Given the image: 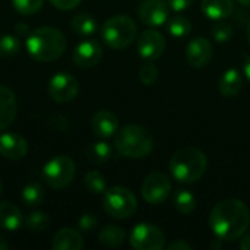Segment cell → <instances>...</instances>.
Instances as JSON below:
<instances>
[{
	"instance_id": "6da1fadb",
	"label": "cell",
	"mask_w": 250,
	"mask_h": 250,
	"mask_svg": "<svg viewBox=\"0 0 250 250\" xmlns=\"http://www.w3.org/2000/svg\"><path fill=\"white\" fill-rule=\"evenodd\" d=\"M250 214L248 207L239 199L218 202L209 215V226L220 240L234 242L248 231Z\"/></svg>"
},
{
	"instance_id": "7a4b0ae2",
	"label": "cell",
	"mask_w": 250,
	"mask_h": 250,
	"mask_svg": "<svg viewBox=\"0 0 250 250\" xmlns=\"http://www.w3.org/2000/svg\"><path fill=\"white\" fill-rule=\"evenodd\" d=\"M67 41L62 31L53 26H40L26 37V51L37 62H53L66 50Z\"/></svg>"
},
{
	"instance_id": "3957f363",
	"label": "cell",
	"mask_w": 250,
	"mask_h": 250,
	"mask_svg": "<svg viewBox=\"0 0 250 250\" xmlns=\"http://www.w3.org/2000/svg\"><path fill=\"white\" fill-rule=\"evenodd\" d=\"M207 170L205 154L193 146L179 149L170 160V171L173 177L182 183L198 182Z\"/></svg>"
},
{
	"instance_id": "277c9868",
	"label": "cell",
	"mask_w": 250,
	"mask_h": 250,
	"mask_svg": "<svg viewBox=\"0 0 250 250\" xmlns=\"http://www.w3.org/2000/svg\"><path fill=\"white\" fill-rule=\"evenodd\" d=\"M116 149L127 158H145L152 151V135L148 129L139 125H127L122 127L114 139Z\"/></svg>"
},
{
	"instance_id": "5b68a950",
	"label": "cell",
	"mask_w": 250,
	"mask_h": 250,
	"mask_svg": "<svg viewBox=\"0 0 250 250\" xmlns=\"http://www.w3.org/2000/svg\"><path fill=\"white\" fill-rule=\"evenodd\" d=\"M136 37V23L127 15H116L107 19L101 28V38L114 50L126 48Z\"/></svg>"
},
{
	"instance_id": "8992f818",
	"label": "cell",
	"mask_w": 250,
	"mask_h": 250,
	"mask_svg": "<svg viewBox=\"0 0 250 250\" xmlns=\"http://www.w3.org/2000/svg\"><path fill=\"white\" fill-rule=\"evenodd\" d=\"M76 176V166L67 155H56L42 167V180L51 189L62 190L67 188Z\"/></svg>"
},
{
	"instance_id": "52a82bcc",
	"label": "cell",
	"mask_w": 250,
	"mask_h": 250,
	"mask_svg": "<svg viewBox=\"0 0 250 250\" xmlns=\"http://www.w3.org/2000/svg\"><path fill=\"white\" fill-rule=\"evenodd\" d=\"M103 207L110 217L126 220L136 212L138 201L136 196L129 189L122 186H114L104 192Z\"/></svg>"
},
{
	"instance_id": "ba28073f",
	"label": "cell",
	"mask_w": 250,
	"mask_h": 250,
	"mask_svg": "<svg viewBox=\"0 0 250 250\" xmlns=\"http://www.w3.org/2000/svg\"><path fill=\"white\" fill-rule=\"evenodd\" d=\"M130 246L136 250H161L166 248L164 233L152 224H138L129 237Z\"/></svg>"
},
{
	"instance_id": "9c48e42d",
	"label": "cell",
	"mask_w": 250,
	"mask_h": 250,
	"mask_svg": "<svg viewBox=\"0 0 250 250\" xmlns=\"http://www.w3.org/2000/svg\"><path fill=\"white\" fill-rule=\"evenodd\" d=\"M78 91H79V83L76 78L66 72L56 73L48 82L50 97L60 104L73 101L78 95Z\"/></svg>"
},
{
	"instance_id": "30bf717a",
	"label": "cell",
	"mask_w": 250,
	"mask_h": 250,
	"mask_svg": "<svg viewBox=\"0 0 250 250\" xmlns=\"http://www.w3.org/2000/svg\"><path fill=\"white\" fill-rule=\"evenodd\" d=\"M171 192V182L164 173H151L142 185V196L151 205L163 204Z\"/></svg>"
},
{
	"instance_id": "8fae6325",
	"label": "cell",
	"mask_w": 250,
	"mask_h": 250,
	"mask_svg": "<svg viewBox=\"0 0 250 250\" xmlns=\"http://www.w3.org/2000/svg\"><path fill=\"white\" fill-rule=\"evenodd\" d=\"M164 48H166V40L155 29H146L138 38V51L141 57L145 60L152 62L158 59L163 54Z\"/></svg>"
},
{
	"instance_id": "7c38bea8",
	"label": "cell",
	"mask_w": 250,
	"mask_h": 250,
	"mask_svg": "<svg viewBox=\"0 0 250 250\" xmlns=\"http://www.w3.org/2000/svg\"><path fill=\"white\" fill-rule=\"evenodd\" d=\"M139 18L148 26H161L168 21V3L164 0H145L139 6Z\"/></svg>"
},
{
	"instance_id": "4fadbf2b",
	"label": "cell",
	"mask_w": 250,
	"mask_h": 250,
	"mask_svg": "<svg viewBox=\"0 0 250 250\" xmlns=\"http://www.w3.org/2000/svg\"><path fill=\"white\" fill-rule=\"evenodd\" d=\"M101 57H103V48L94 40H85L79 42L73 51V62L81 69H91L97 66Z\"/></svg>"
},
{
	"instance_id": "5bb4252c",
	"label": "cell",
	"mask_w": 250,
	"mask_h": 250,
	"mask_svg": "<svg viewBox=\"0 0 250 250\" xmlns=\"http://www.w3.org/2000/svg\"><path fill=\"white\" fill-rule=\"evenodd\" d=\"M214 56V48L212 44L202 37H196L193 38L189 44H188V50H186V57L190 66L193 67H205L211 59Z\"/></svg>"
},
{
	"instance_id": "9a60e30c",
	"label": "cell",
	"mask_w": 250,
	"mask_h": 250,
	"mask_svg": "<svg viewBox=\"0 0 250 250\" xmlns=\"http://www.w3.org/2000/svg\"><path fill=\"white\" fill-rule=\"evenodd\" d=\"M0 154L7 160H22L28 154V142L15 132H4L0 135Z\"/></svg>"
},
{
	"instance_id": "2e32d148",
	"label": "cell",
	"mask_w": 250,
	"mask_h": 250,
	"mask_svg": "<svg viewBox=\"0 0 250 250\" xmlns=\"http://www.w3.org/2000/svg\"><path fill=\"white\" fill-rule=\"evenodd\" d=\"M92 132L103 139L111 138L119 130V120L116 114L110 110H100L92 116L91 120Z\"/></svg>"
},
{
	"instance_id": "e0dca14e",
	"label": "cell",
	"mask_w": 250,
	"mask_h": 250,
	"mask_svg": "<svg viewBox=\"0 0 250 250\" xmlns=\"http://www.w3.org/2000/svg\"><path fill=\"white\" fill-rule=\"evenodd\" d=\"M16 113L18 104L13 91L0 83V132L6 130L13 123Z\"/></svg>"
},
{
	"instance_id": "ac0fdd59",
	"label": "cell",
	"mask_w": 250,
	"mask_h": 250,
	"mask_svg": "<svg viewBox=\"0 0 250 250\" xmlns=\"http://www.w3.org/2000/svg\"><path fill=\"white\" fill-rule=\"evenodd\" d=\"M23 217L18 207L10 202L0 204V227L7 231H16L23 226Z\"/></svg>"
},
{
	"instance_id": "d6986e66",
	"label": "cell",
	"mask_w": 250,
	"mask_h": 250,
	"mask_svg": "<svg viewBox=\"0 0 250 250\" xmlns=\"http://www.w3.org/2000/svg\"><path fill=\"white\" fill-rule=\"evenodd\" d=\"M51 248L54 250H81L83 248V240L76 230L62 229L53 237Z\"/></svg>"
},
{
	"instance_id": "ffe728a7",
	"label": "cell",
	"mask_w": 250,
	"mask_h": 250,
	"mask_svg": "<svg viewBox=\"0 0 250 250\" xmlns=\"http://www.w3.org/2000/svg\"><path fill=\"white\" fill-rule=\"evenodd\" d=\"M242 85H243L242 75L236 69L226 70L218 81V89H220L221 95L227 97V98L236 97L242 91Z\"/></svg>"
},
{
	"instance_id": "44dd1931",
	"label": "cell",
	"mask_w": 250,
	"mask_h": 250,
	"mask_svg": "<svg viewBox=\"0 0 250 250\" xmlns=\"http://www.w3.org/2000/svg\"><path fill=\"white\" fill-rule=\"evenodd\" d=\"M202 10L209 19L229 18L234 10L233 0H202Z\"/></svg>"
},
{
	"instance_id": "7402d4cb",
	"label": "cell",
	"mask_w": 250,
	"mask_h": 250,
	"mask_svg": "<svg viewBox=\"0 0 250 250\" xmlns=\"http://www.w3.org/2000/svg\"><path fill=\"white\" fill-rule=\"evenodd\" d=\"M70 25H72V29L76 34L83 35V37H88V35L95 34L97 32V28H98L97 21L89 13H78V15H75L70 19Z\"/></svg>"
},
{
	"instance_id": "603a6c76",
	"label": "cell",
	"mask_w": 250,
	"mask_h": 250,
	"mask_svg": "<svg viewBox=\"0 0 250 250\" xmlns=\"http://www.w3.org/2000/svg\"><path fill=\"white\" fill-rule=\"evenodd\" d=\"M125 239H126V234L123 229H120L119 226H107L98 234L100 243L107 248H117L123 245Z\"/></svg>"
},
{
	"instance_id": "cb8c5ba5",
	"label": "cell",
	"mask_w": 250,
	"mask_h": 250,
	"mask_svg": "<svg viewBox=\"0 0 250 250\" xmlns=\"http://www.w3.org/2000/svg\"><path fill=\"white\" fill-rule=\"evenodd\" d=\"M21 199L23 201V204L26 207H40L45 199V193H44V189L41 188V185L31 182L23 186V189L21 192Z\"/></svg>"
},
{
	"instance_id": "d4e9b609",
	"label": "cell",
	"mask_w": 250,
	"mask_h": 250,
	"mask_svg": "<svg viewBox=\"0 0 250 250\" xmlns=\"http://www.w3.org/2000/svg\"><path fill=\"white\" fill-rule=\"evenodd\" d=\"M111 152H113L111 146L107 142H103V141L89 144L86 146V151H85L88 161H91L94 164H101V163L108 161L110 157H111Z\"/></svg>"
},
{
	"instance_id": "484cf974",
	"label": "cell",
	"mask_w": 250,
	"mask_h": 250,
	"mask_svg": "<svg viewBox=\"0 0 250 250\" xmlns=\"http://www.w3.org/2000/svg\"><path fill=\"white\" fill-rule=\"evenodd\" d=\"M167 29H168V32L173 37H176V38H185V37H188L190 34L192 23H190V21L186 16L177 15V16H173V18L168 19Z\"/></svg>"
},
{
	"instance_id": "4316f807",
	"label": "cell",
	"mask_w": 250,
	"mask_h": 250,
	"mask_svg": "<svg viewBox=\"0 0 250 250\" xmlns=\"http://www.w3.org/2000/svg\"><path fill=\"white\" fill-rule=\"evenodd\" d=\"M174 207L179 212L182 214H190L195 211L196 208V198L193 196V193H190L186 189L177 190L174 195Z\"/></svg>"
},
{
	"instance_id": "83f0119b",
	"label": "cell",
	"mask_w": 250,
	"mask_h": 250,
	"mask_svg": "<svg viewBox=\"0 0 250 250\" xmlns=\"http://www.w3.org/2000/svg\"><path fill=\"white\" fill-rule=\"evenodd\" d=\"M23 226L26 230L29 231H35V233H40V231H44L48 229L50 226V218L45 212H41V211H34L31 212L25 221H23Z\"/></svg>"
},
{
	"instance_id": "f1b7e54d",
	"label": "cell",
	"mask_w": 250,
	"mask_h": 250,
	"mask_svg": "<svg viewBox=\"0 0 250 250\" xmlns=\"http://www.w3.org/2000/svg\"><path fill=\"white\" fill-rule=\"evenodd\" d=\"M83 183H85V188L88 189V192H91L94 195H100V193H104L107 190V182H105L104 176L95 170L88 171L85 174Z\"/></svg>"
},
{
	"instance_id": "f546056e",
	"label": "cell",
	"mask_w": 250,
	"mask_h": 250,
	"mask_svg": "<svg viewBox=\"0 0 250 250\" xmlns=\"http://www.w3.org/2000/svg\"><path fill=\"white\" fill-rule=\"evenodd\" d=\"M21 48V40L18 35L4 34L0 37V57H12L18 54Z\"/></svg>"
},
{
	"instance_id": "4dcf8cb0",
	"label": "cell",
	"mask_w": 250,
	"mask_h": 250,
	"mask_svg": "<svg viewBox=\"0 0 250 250\" xmlns=\"http://www.w3.org/2000/svg\"><path fill=\"white\" fill-rule=\"evenodd\" d=\"M12 3L21 15H32L42 7L44 0H12Z\"/></svg>"
},
{
	"instance_id": "1f68e13d",
	"label": "cell",
	"mask_w": 250,
	"mask_h": 250,
	"mask_svg": "<svg viewBox=\"0 0 250 250\" xmlns=\"http://www.w3.org/2000/svg\"><path fill=\"white\" fill-rule=\"evenodd\" d=\"M139 78L142 81V83L145 85H152L157 78H158V67L148 60V63L142 64L141 66V70H139Z\"/></svg>"
},
{
	"instance_id": "d6a6232c",
	"label": "cell",
	"mask_w": 250,
	"mask_h": 250,
	"mask_svg": "<svg viewBox=\"0 0 250 250\" xmlns=\"http://www.w3.org/2000/svg\"><path fill=\"white\" fill-rule=\"evenodd\" d=\"M212 37L218 41V42H226L230 41L233 37V28L229 23H220L212 29Z\"/></svg>"
},
{
	"instance_id": "836d02e7",
	"label": "cell",
	"mask_w": 250,
	"mask_h": 250,
	"mask_svg": "<svg viewBox=\"0 0 250 250\" xmlns=\"http://www.w3.org/2000/svg\"><path fill=\"white\" fill-rule=\"evenodd\" d=\"M98 226V220L94 214H83L79 220H78V227L81 231L89 233L92 231L95 227Z\"/></svg>"
},
{
	"instance_id": "e575fe53",
	"label": "cell",
	"mask_w": 250,
	"mask_h": 250,
	"mask_svg": "<svg viewBox=\"0 0 250 250\" xmlns=\"http://www.w3.org/2000/svg\"><path fill=\"white\" fill-rule=\"evenodd\" d=\"M50 3L60 10H70L75 9L81 3V0H50Z\"/></svg>"
},
{
	"instance_id": "d590c367",
	"label": "cell",
	"mask_w": 250,
	"mask_h": 250,
	"mask_svg": "<svg viewBox=\"0 0 250 250\" xmlns=\"http://www.w3.org/2000/svg\"><path fill=\"white\" fill-rule=\"evenodd\" d=\"M192 1L193 0H167L168 6L176 12H182V10L188 9L192 4Z\"/></svg>"
},
{
	"instance_id": "8d00e7d4",
	"label": "cell",
	"mask_w": 250,
	"mask_h": 250,
	"mask_svg": "<svg viewBox=\"0 0 250 250\" xmlns=\"http://www.w3.org/2000/svg\"><path fill=\"white\" fill-rule=\"evenodd\" d=\"M15 32H16L18 37H28V35L31 34L28 25L23 23V22H18V23L15 25Z\"/></svg>"
},
{
	"instance_id": "74e56055",
	"label": "cell",
	"mask_w": 250,
	"mask_h": 250,
	"mask_svg": "<svg viewBox=\"0 0 250 250\" xmlns=\"http://www.w3.org/2000/svg\"><path fill=\"white\" fill-rule=\"evenodd\" d=\"M168 249L192 250V245H189V243H186V242H183V240H176V242H173V243H170V245H168Z\"/></svg>"
},
{
	"instance_id": "f35d334b",
	"label": "cell",
	"mask_w": 250,
	"mask_h": 250,
	"mask_svg": "<svg viewBox=\"0 0 250 250\" xmlns=\"http://www.w3.org/2000/svg\"><path fill=\"white\" fill-rule=\"evenodd\" d=\"M240 249L250 250V233L242 236V242H240Z\"/></svg>"
},
{
	"instance_id": "ab89813d",
	"label": "cell",
	"mask_w": 250,
	"mask_h": 250,
	"mask_svg": "<svg viewBox=\"0 0 250 250\" xmlns=\"http://www.w3.org/2000/svg\"><path fill=\"white\" fill-rule=\"evenodd\" d=\"M245 75H246V78L250 81V57H248V60L245 63Z\"/></svg>"
},
{
	"instance_id": "60d3db41",
	"label": "cell",
	"mask_w": 250,
	"mask_h": 250,
	"mask_svg": "<svg viewBox=\"0 0 250 250\" xmlns=\"http://www.w3.org/2000/svg\"><path fill=\"white\" fill-rule=\"evenodd\" d=\"M9 248V243L6 242V239L0 234V250H4Z\"/></svg>"
},
{
	"instance_id": "b9f144b4",
	"label": "cell",
	"mask_w": 250,
	"mask_h": 250,
	"mask_svg": "<svg viewBox=\"0 0 250 250\" xmlns=\"http://www.w3.org/2000/svg\"><path fill=\"white\" fill-rule=\"evenodd\" d=\"M239 3H242V4H246V6H250V0H237Z\"/></svg>"
},
{
	"instance_id": "7bdbcfd3",
	"label": "cell",
	"mask_w": 250,
	"mask_h": 250,
	"mask_svg": "<svg viewBox=\"0 0 250 250\" xmlns=\"http://www.w3.org/2000/svg\"><path fill=\"white\" fill-rule=\"evenodd\" d=\"M248 38H249V41H250V22H249V25H248Z\"/></svg>"
},
{
	"instance_id": "ee69618b",
	"label": "cell",
	"mask_w": 250,
	"mask_h": 250,
	"mask_svg": "<svg viewBox=\"0 0 250 250\" xmlns=\"http://www.w3.org/2000/svg\"><path fill=\"white\" fill-rule=\"evenodd\" d=\"M1 189H3V188H1V180H0V196H1Z\"/></svg>"
}]
</instances>
